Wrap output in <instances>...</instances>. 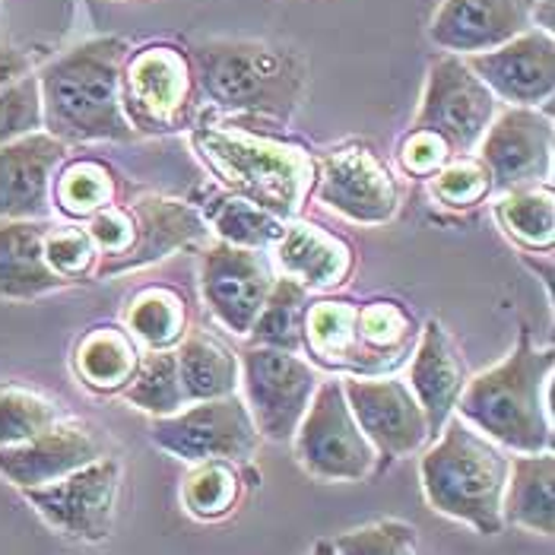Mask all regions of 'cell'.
I'll use <instances>...</instances> for the list:
<instances>
[{
	"instance_id": "6da1fadb",
	"label": "cell",
	"mask_w": 555,
	"mask_h": 555,
	"mask_svg": "<svg viewBox=\"0 0 555 555\" xmlns=\"http://www.w3.org/2000/svg\"><path fill=\"white\" fill-rule=\"evenodd\" d=\"M128 42L115 36L74 44L54 57L39 77L42 128L64 146L137 137L121 108V64Z\"/></svg>"
},
{
	"instance_id": "7a4b0ae2",
	"label": "cell",
	"mask_w": 555,
	"mask_h": 555,
	"mask_svg": "<svg viewBox=\"0 0 555 555\" xmlns=\"http://www.w3.org/2000/svg\"><path fill=\"white\" fill-rule=\"evenodd\" d=\"M191 150L225 194L283 222H293L314 191L318 159L299 143L204 121L191 128Z\"/></svg>"
},
{
	"instance_id": "3957f363",
	"label": "cell",
	"mask_w": 555,
	"mask_h": 555,
	"mask_svg": "<svg viewBox=\"0 0 555 555\" xmlns=\"http://www.w3.org/2000/svg\"><path fill=\"white\" fill-rule=\"evenodd\" d=\"M553 349H537L527 327L512 352L489 372L467 382L457 413L461 420L514 454L553 451Z\"/></svg>"
},
{
	"instance_id": "277c9868",
	"label": "cell",
	"mask_w": 555,
	"mask_h": 555,
	"mask_svg": "<svg viewBox=\"0 0 555 555\" xmlns=\"http://www.w3.org/2000/svg\"><path fill=\"white\" fill-rule=\"evenodd\" d=\"M191 61L201 92L225 115L286 125L308 86L305 57L283 44L216 39L194 48Z\"/></svg>"
},
{
	"instance_id": "5b68a950",
	"label": "cell",
	"mask_w": 555,
	"mask_h": 555,
	"mask_svg": "<svg viewBox=\"0 0 555 555\" xmlns=\"http://www.w3.org/2000/svg\"><path fill=\"white\" fill-rule=\"evenodd\" d=\"M512 457L502 444L467 426L461 416L448 420L438 441L420 461V479L428 505L438 514L461 520L482 537L505 527L502 502L508 486Z\"/></svg>"
},
{
	"instance_id": "8992f818",
	"label": "cell",
	"mask_w": 555,
	"mask_h": 555,
	"mask_svg": "<svg viewBox=\"0 0 555 555\" xmlns=\"http://www.w3.org/2000/svg\"><path fill=\"white\" fill-rule=\"evenodd\" d=\"M201 83L188 51L171 42H150L128 51L121 64V108L130 128L166 137L194 128Z\"/></svg>"
},
{
	"instance_id": "52a82bcc",
	"label": "cell",
	"mask_w": 555,
	"mask_h": 555,
	"mask_svg": "<svg viewBox=\"0 0 555 555\" xmlns=\"http://www.w3.org/2000/svg\"><path fill=\"white\" fill-rule=\"evenodd\" d=\"M301 470L324 482H362L375 470V448L356 423L343 382H321L293 435Z\"/></svg>"
},
{
	"instance_id": "ba28073f",
	"label": "cell",
	"mask_w": 555,
	"mask_h": 555,
	"mask_svg": "<svg viewBox=\"0 0 555 555\" xmlns=\"http://www.w3.org/2000/svg\"><path fill=\"white\" fill-rule=\"evenodd\" d=\"M150 435L156 448H163L166 454L184 464H201V461L248 464L260 444V431L238 393L188 403L171 416H159Z\"/></svg>"
},
{
	"instance_id": "9c48e42d",
	"label": "cell",
	"mask_w": 555,
	"mask_h": 555,
	"mask_svg": "<svg viewBox=\"0 0 555 555\" xmlns=\"http://www.w3.org/2000/svg\"><path fill=\"white\" fill-rule=\"evenodd\" d=\"M245 406L255 420L260 438L267 441H293L311 397L321 385L318 369L305 362L299 352L248 346L238 356Z\"/></svg>"
},
{
	"instance_id": "30bf717a",
	"label": "cell",
	"mask_w": 555,
	"mask_h": 555,
	"mask_svg": "<svg viewBox=\"0 0 555 555\" xmlns=\"http://www.w3.org/2000/svg\"><path fill=\"white\" fill-rule=\"evenodd\" d=\"M495 108L499 99L467 67V61L444 54L428 67L413 128L438 133L454 156H473L495 121Z\"/></svg>"
},
{
	"instance_id": "8fae6325",
	"label": "cell",
	"mask_w": 555,
	"mask_h": 555,
	"mask_svg": "<svg viewBox=\"0 0 555 555\" xmlns=\"http://www.w3.org/2000/svg\"><path fill=\"white\" fill-rule=\"evenodd\" d=\"M314 197L359 225H385L400 210V184L365 140L340 143L318 159Z\"/></svg>"
},
{
	"instance_id": "7c38bea8",
	"label": "cell",
	"mask_w": 555,
	"mask_h": 555,
	"mask_svg": "<svg viewBox=\"0 0 555 555\" xmlns=\"http://www.w3.org/2000/svg\"><path fill=\"white\" fill-rule=\"evenodd\" d=\"M118 492H121V464L108 454L57 482L23 489L26 502L39 512L51 530L83 543L108 540L118 512Z\"/></svg>"
},
{
	"instance_id": "4fadbf2b",
	"label": "cell",
	"mask_w": 555,
	"mask_h": 555,
	"mask_svg": "<svg viewBox=\"0 0 555 555\" xmlns=\"http://www.w3.org/2000/svg\"><path fill=\"white\" fill-rule=\"evenodd\" d=\"M553 118L540 108H517L495 115L476 156L492 178V191L550 184L553 178Z\"/></svg>"
},
{
	"instance_id": "5bb4252c",
	"label": "cell",
	"mask_w": 555,
	"mask_h": 555,
	"mask_svg": "<svg viewBox=\"0 0 555 555\" xmlns=\"http://www.w3.org/2000/svg\"><path fill=\"white\" fill-rule=\"evenodd\" d=\"M343 393L375 454H385L390 461L410 457L431 438L426 413L406 382L390 375H378V378L349 375L343 382Z\"/></svg>"
},
{
	"instance_id": "9a60e30c",
	"label": "cell",
	"mask_w": 555,
	"mask_h": 555,
	"mask_svg": "<svg viewBox=\"0 0 555 555\" xmlns=\"http://www.w3.org/2000/svg\"><path fill=\"white\" fill-rule=\"evenodd\" d=\"M273 280L276 276H273L270 260L251 248L216 242L204 255V270H201L204 299L210 305L216 321L238 337L251 334L257 314L270 296Z\"/></svg>"
},
{
	"instance_id": "2e32d148",
	"label": "cell",
	"mask_w": 555,
	"mask_h": 555,
	"mask_svg": "<svg viewBox=\"0 0 555 555\" xmlns=\"http://www.w3.org/2000/svg\"><path fill=\"white\" fill-rule=\"evenodd\" d=\"M464 61L495 99H505L517 108H540L543 102H553L555 39L540 29H527L502 48L470 54Z\"/></svg>"
},
{
	"instance_id": "e0dca14e",
	"label": "cell",
	"mask_w": 555,
	"mask_h": 555,
	"mask_svg": "<svg viewBox=\"0 0 555 555\" xmlns=\"http://www.w3.org/2000/svg\"><path fill=\"white\" fill-rule=\"evenodd\" d=\"M128 210L133 219L130 245L121 255L102 257L95 263V276H121V273L143 270L150 263L166 260L171 251L197 242L207 232L201 210L184 201L146 194V197H137Z\"/></svg>"
},
{
	"instance_id": "ac0fdd59",
	"label": "cell",
	"mask_w": 555,
	"mask_h": 555,
	"mask_svg": "<svg viewBox=\"0 0 555 555\" xmlns=\"http://www.w3.org/2000/svg\"><path fill=\"white\" fill-rule=\"evenodd\" d=\"M99 457H105V441L95 428L67 416L23 444L0 448V476L23 492L57 482Z\"/></svg>"
},
{
	"instance_id": "d6986e66",
	"label": "cell",
	"mask_w": 555,
	"mask_h": 555,
	"mask_svg": "<svg viewBox=\"0 0 555 555\" xmlns=\"http://www.w3.org/2000/svg\"><path fill=\"white\" fill-rule=\"evenodd\" d=\"M533 0H441L428 39L444 54L470 57L517 39L530 29Z\"/></svg>"
},
{
	"instance_id": "ffe728a7",
	"label": "cell",
	"mask_w": 555,
	"mask_h": 555,
	"mask_svg": "<svg viewBox=\"0 0 555 555\" xmlns=\"http://www.w3.org/2000/svg\"><path fill=\"white\" fill-rule=\"evenodd\" d=\"M67 159V146L36 130L0 146V219H48L51 184Z\"/></svg>"
},
{
	"instance_id": "44dd1931",
	"label": "cell",
	"mask_w": 555,
	"mask_h": 555,
	"mask_svg": "<svg viewBox=\"0 0 555 555\" xmlns=\"http://www.w3.org/2000/svg\"><path fill=\"white\" fill-rule=\"evenodd\" d=\"M470 382L467 359L441 321H428L410 356V390L426 413L428 435H438Z\"/></svg>"
},
{
	"instance_id": "7402d4cb",
	"label": "cell",
	"mask_w": 555,
	"mask_h": 555,
	"mask_svg": "<svg viewBox=\"0 0 555 555\" xmlns=\"http://www.w3.org/2000/svg\"><path fill=\"white\" fill-rule=\"evenodd\" d=\"M48 219H0V299H42L70 286L44 260Z\"/></svg>"
},
{
	"instance_id": "603a6c76",
	"label": "cell",
	"mask_w": 555,
	"mask_h": 555,
	"mask_svg": "<svg viewBox=\"0 0 555 555\" xmlns=\"http://www.w3.org/2000/svg\"><path fill=\"white\" fill-rule=\"evenodd\" d=\"M413 314L390 299L356 305V362L352 378H378L400 369L416 346Z\"/></svg>"
},
{
	"instance_id": "cb8c5ba5",
	"label": "cell",
	"mask_w": 555,
	"mask_h": 555,
	"mask_svg": "<svg viewBox=\"0 0 555 555\" xmlns=\"http://www.w3.org/2000/svg\"><path fill=\"white\" fill-rule=\"evenodd\" d=\"M276 263L283 276L305 289H337L352 273V248L340 235L311 222H286L276 242Z\"/></svg>"
},
{
	"instance_id": "d4e9b609",
	"label": "cell",
	"mask_w": 555,
	"mask_h": 555,
	"mask_svg": "<svg viewBox=\"0 0 555 555\" xmlns=\"http://www.w3.org/2000/svg\"><path fill=\"white\" fill-rule=\"evenodd\" d=\"M505 524L520 530L553 537L555 530V454H517L512 457L505 502H502Z\"/></svg>"
},
{
	"instance_id": "484cf974",
	"label": "cell",
	"mask_w": 555,
	"mask_h": 555,
	"mask_svg": "<svg viewBox=\"0 0 555 555\" xmlns=\"http://www.w3.org/2000/svg\"><path fill=\"white\" fill-rule=\"evenodd\" d=\"M175 356H178V375H181V390L188 403L229 397L238 390V382H242L238 356L214 334L207 331L184 334Z\"/></svg>"
},
{
	"instance_id": "4316f807",
	"label": "cell",
	"mask_w": 555,
	"mask_h": 555,
	"mask_svg": "<svg viewBox=\"0 0 555 555\" xmlns=\"http://www.w3.org/2000/svg\"><path fill=\"white\" fill-rule=\"evenodd\" d=\"M140 349L128 331L118 327H92L77 343L74 372L92 393H121L137 375Z\"/></svg>"
},
{
	"instance_id": "83f0119b",
	"label": "cell",
	"mask_w": 555,
	"mask_h": 555,
	"mask_svg": "<svg viewBox=\"0 0 555 555\" xmlns=\"http://www.w3.org/2000/svg\"><path fill=\"white\" fill-rule=\"evenodd\" d=\"M301 349L324 369L349 372L356 362V305L343 299H321L308 305Z\"/></svg>"
},
{
	"instance_id": "f1b7e54d",
	"label": "cell",
	"mask_w": 555,
	"mask_h": 555,
	"mask_svg": "<svg viewBox=\"0 0 555 555\" xmlns=\"http://www.w3.org/2000/svg\"><path fill=\"white\" fill-rule=\"evenodd\" d=\"M492 216L502 232L527 251H553L555 245V197L550 184L517 188L499 194Z\"/></svg>"
},
{
	"instance_id": "f546056e",
	"label": "cell",
	"mask_w": 555,
	"mask_h": 555,
	"mask_svg": "<svg viewBox=\"0 0 555 555\" xmlns=\"http://www.w3.org/2000/svg\"><path fill=\"white\" fill-rule=\"evenodd\" d=\"M118 197V175L99 159H74L61 166L51 184V207L67 219H92Z\"/></svg>"
},
{
	"instance_id": "4dcf8cb0",
	"label": "cell",
	"mask_w": 555,
	"mask_h": 555,
	"mask_svg": "<svg viewBox=\"0 0 555 555\" xmlns=\"http://www.w3.org/2000/svg\"><path fill=\"white\" fill-rule=\"evenodd\" d=\"M201 216L219 235V242L235 245V248H251V251H263L276 245L286 229L283 219L263 214L255 204L238 201L225 191H210L201 204Z\"/></svg>"
},
{
	"instance_id": "1f68e13d",
	"label": "cell",
	"mask_w": 555,
	"mask_h": 555,
	"mask_svg": "<svg viewBox=\"0 0 555 555\" xmlns=\"http://www.w3.org/2000/svg\"><path fill=\"white\" fill-rule=\"evenodd\" d=\"M128 334L150 349H171L188 334V308L181 293L169 286H150L128 305Z\"/></svg>"
},
{
	"instance_id": "d6a6232c",
	"label": "cell",
	"mask_w": 555,
	"mask_h": 555,
	"mask_svg": "<svg viewBox=\"0 0 555 555\" xmlns=\"http://www.w3.org/2000/svg\"><path fill=\"white\" fill-rule=\"evenodd\" d=\"M61 420H67L64 406L44 390L20 382H0V448L23 444Z\"/></svg>"
},
{
	"instance_id": "836d02e7",
	"label": "cell",
	"mask_w": 555,
	"mask_h": 555,
	"mask_svg": "<svg viewBox=\"0 0 555 555\" xmlns=\"http://www.w3.org/2000/svg\"><path fill=\"white\" fill-rule=\"evenodd\" d=\"M308 305H311L308 301V289L299 286L296 280H289V276L273 280L270 296L263 301V308H260V314H257L255 327H251L248 337H255L257 346L299 352Z\"/></svg>"
},
{
	"instance_id": "e575fe53",
	"label": "cell",
	"mask_w": 555,
	"mask_h": 555,
	"mask_svg": "<svg viewBox=\"0 0 555 555\" xmlns=\"http://www.w3.org/2000/svg\"><path fill=\"white\" fill-rule=\"evenodd\" d=\"M125 400L133 403L137 410L150 416H171L181 406H188L184 390H181V375H178V356L175 349H153L150 356L140 359L137 375L130 385L121 390Z\"/></svg>"
},
{
	"instance_id": "d590c367",
	"label": "cell",
	"mask_w": 555,
	"mask_h": 555,
	"mask_svg": "<svg viewBox=\"0 0 555 555\" xmlns=\"http://www.w3.org/2000/svg\"><path fill=\"white\" fill-rule=\"evenodd\" d=\"M181 499L188 514H194L197 520H222L225 514L235 512L242 499V476L229 461L191 464V473L181 486Z\"/></svg>"
},
{
	"instance_id": "8d00e7d4",
	"label": "cell",
	"mask_w": 555,
	"mask_h": 555,
	"mask_svg": "<svg viewBox=\"0 0 555 555\" xmlns=\"http://www.w3.org/2000/svg\"><path fill=\"white\" fill-rule=\"evenodd\" d=\"M428 191L441 207L451 210H473L492 194V178L479 156H454L444 169L428 178Z\"/></svg>"
},
{
	"instance_id": "74e56055",
	"label": "cell",
	"mask_w": 555,
	"mask_h": 555,
	"mask_svg": "<svg viewBox=\"0 0 555 555\" xmlns=\"http://www.w3.org/2000/svg\"><path fill=\"white\" fill-rule=\"evenodd\" d=\"M416 527L406 520H375L356 530H346L334 540L340 555H420Z\"/></svg>"
},
{
	"instance_id": "f35d334b",
	"label": "cell",
	"mask_w": 555,
	"mask_h": 555,
	"mask_svg": "<svg viewBox=\"0 0 555 555\" xmlns=\"http://www.w3.org/2000/svg\"><path fill=\"white\" fill-rule=\"evenodd\" d=\"M44 260L48 267L64 276L67 283H77L89 273H95L99 248L80 225H48L44 232Z\"/></svg>"
},
{
	"instance_id": "ab89813d",
	"label": "cell",
	"mask_w": 555,
	"mask_h": 555,
	"mask_svg": "<svg viewBox=\"0 0 555 555\" xmlns=\"http://www.w3.org/2000/svg\"><path fill=\"white\" fill-rule=\"evenodd\" d=\"M42 130V92L39 77L29 74L10 86H0V146Z\"/></svg>"
},
{
	"instance_id": "60d3db41",
	"label": "cell",
	"mask_w": 555,
	"mask_h": 555,
	"mask_svg": "<svg viewBox=\"0 0 555 555\" xmlns=\"http://www.w3.org/2000/svg\"><path fill=\"white\" fill-rule=\"evenodd\" d=\"M451 159H454L451 146H448L438 133H431V130L423 128L406 130V137H403L400 146H397V163H400V169L406 171V175H413V178H426V181L438 169H444Z\"/></svg>"
},
{
	"instance_id": "b9f144b4",
	"label": "cell",
	"mask_w": 555,
	"mask_h": 555,
	"mask_svg": "<svg viewBox=\"0 0 555 555\" xmlns=\"http://www.w3.org/2000/svg\"><path fill=\"white\" fill-rule=\"evenodd\" d=\"M89 238L95 242L99 257H115L121 255L130 245V232H133V219H130L128 207L112 204L108 210L95 214L89 219Z\"/></svg>"
},
{
	"instance_id": "7bdbcfd3",
	"label": "cell",
	"mask_w": 555,
	"mask_h": 555,
	"mask_svg": "<svg viewBox=\"0 0 555 555\" xmlns=\"http://www.w3.org/2000/svg\"><path fill=\"white\" fill-rule=\"evenodd\" d=\"M33 74V61L26 51L20 48H10V44H0V86L16 83L23 77Z\"/></svg>"
},
{
	"instance_id": "ee69618b",
	"label": "cell",
	"mask_w": 555,
	"mask_h": 555,
	"mask_svg": "<svg viewBox=\"0 0 555 555\" xmlns=\"http://www.w3.org/2000/svg\"><path fill=\"white\" fill-rule=\"evenodd\" d=\"M530 29H540L546 36L555 33V0H533L530 10Z\"/></svg>"
},
{
	"instance_id": "f6af8a7d",
	"label": "cell",
	"mask_w": 555,
	"mask_h": 555,
	"mask_svg": "<svg viewBox=\"0 0 555 555\" xmlns=\"http://www.w3.org/2000/svg\"><path fill=\"white\" fill-rule=\"evenodd\" d=\"M311 555H340V553L334 550V540H318V543H314V550H311Z\"/></svg>"
}]
</instances>
